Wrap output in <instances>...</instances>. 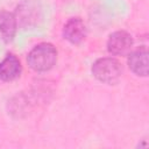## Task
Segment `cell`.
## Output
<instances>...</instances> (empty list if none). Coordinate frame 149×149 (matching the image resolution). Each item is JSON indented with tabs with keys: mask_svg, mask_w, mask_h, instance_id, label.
<instances>
[{
	"mask_svg": "<svg viewBox=\"0 0 149 149\" xmlns=\"http://www.w3.org/2000/svg\"><path fill=\"white\" fill-rule=\"evenodd\" d=\"M57 62V50L51 43L35 45L27 56V63L36 72H45L54 68Z\"/></svg>",
	"mask_w": 149,
	"mask_h": 149,
	"instance_id": "cell-1",
	"label": "cell"
},
{
	"mask_svg": "<svg viewBox=\"0 0 149 149\" xmlns=\"http://www.w3.org/2000/svg\"><path fill=\"white\" fill-rule=\"evenodd\" d=\"M92 74L104 84L114 85L122 76V66L120 62L113 57L99 58L92 65Z\"/></svg>",
	"mask_w": 149,
	"mask_h": 149,
	"instance_id": "cell-2",
	"label": "cell"
},
{
	"mask_svg": "<svg viewBox=\"0 0 149 149\" xmlns=\"http://www.w3.org/2000/svg\"><path fill=\"white\" fill-rule=\"evenodd\" d=\"M133 47V37L125 30H118L109 35L107 41V50L114 56H122L130 51Z\"/></svg>",
	"mask_w": 149,
	"mask_h": 149,
	"instance_id": "cell-3",
	"label": "cell"
},
{
	"mask_svg": "<svg viewBox=\"0 0 149 149\" xmlns=\"http://www.w3.org/2000/svg\"><path fill=\"white\" fill-rule=\"evenodd\" d=\"M63 36L72 44H79L86 36V26L80 17H71L63 27Z\"/></svg>",
	"mask_w": 149,
	"mask_h": 149,
	"instance_id": "cell-4",
	"label": "cell"
},
{
	"mask_svg": "<svg viewBox=\"0 0 149 149\" xmlns=\"http://www.w3.org/2000/svg\"><path fill=\"white\" fill-rule=\"evenodd\" d=\"M21 72H22L21 63L15 55L8 54L0 62V79L1 80L13 81L20 77Z\"/></svg>",
	"mask_w": 149,
	"mask_h": 149,
	"instance_id": "cell-5",
	"label": "cell"
},
{
	"mask_svg": "<svg viewBox=\"0 0 149 149\" xmlns=\"http://www.w3.org/2000/svg\"><path fill=\"white\" fill-rule=\"evenodd\" d=\"M128 66L137 76H148V50L146 47H141L129 54Z\"/></svg>",
	"mask_w": 149,
	"mask_h": 149,
	"instance_id": "cell-6",
	"label": "cell"
},
{
	"mask_svg": "<svg viewBox=\"0 0 149 149\" xmlns=\"http://www.w3.org/2000/svg\"><path fill=\"white\" fill-rule=\"evenodd\" d=\"M17 29L16 16L7 10L0 12V35L6 43H9L14 40Z\"/></svg>",
	"mask_w": 149,
	"mask_h": 149,
	"instance_id": "cell-7",
	"label": "cell"
}]
</instances>
